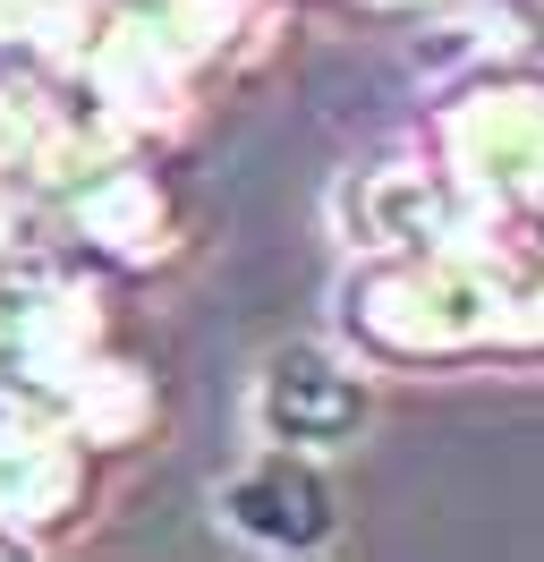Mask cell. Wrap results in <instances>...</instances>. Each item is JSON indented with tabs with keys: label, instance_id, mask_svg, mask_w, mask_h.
<instances>
[{
	"label": "cell",
	"instance_id": "obj_2",
	"mask_svg": "<svg viewBox=\"0 0 544 562\" xmlns=\"http://www.w3.org/2000/svg\"><path fill=\"white\" fill-rule=\"evenodd\" d=\"M256 426H264L272 443H298V452H340V443L366 426V384L298 350V358H281V367L264 375Z\"/></svg>",
	"mask_w": 544,
	"mask_h": 562
},
{
	"label": "cell",
	"instance_id": "obj_1",
	"mask_svg": "<svg viewBox=\"0 0 544 562\" xmlns=\"http://www.w3.org/2000/svg\"><path fill=\"white\" fill-rule=\"evenodd\" d=\"M222 520L247 537V546H272V554H315V546H332V486L290 452H264L247 460L230 486H222Z\"/></svg>",
	"mask_w": 544,
	"mask_h": 562
}]
</instances>
